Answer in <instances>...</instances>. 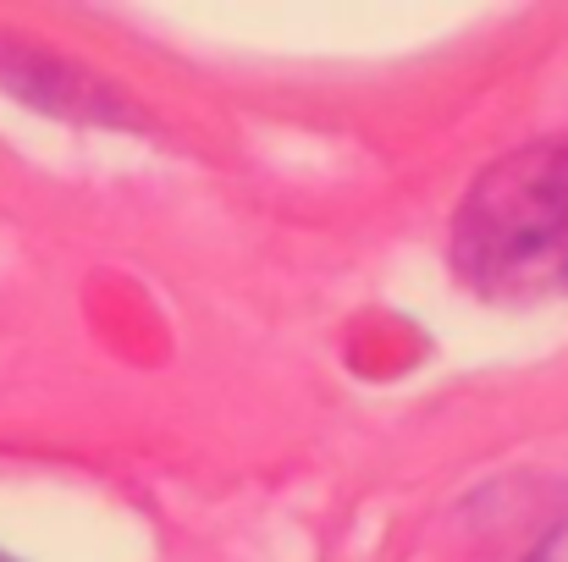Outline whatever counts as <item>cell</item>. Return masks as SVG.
I'll return each instance as SVG.
<instances>
[{"label": "cell", "instance_id": "2", "mask_svg": "<svg viewBox=\"0 0 568 562\" xmlns=\"http://www.w3.org/2000/svg\"><path fill=\"white\" fill-rule=\"evenodd\" d=\"M530 562H568V524H558V530L541 541V552H536Z\"/></svg>", "mask_w": 568, "mask_h": 562}, {"label": "cell", "instance_id": "1", "mask_svg": "<svg viewBox=\"0 0 568 562\" xmlns=\"http://www.w3.org/2000/svg\"><path fill=\"white\" fill-rule=\"evenodd\" d=\"M458 282L491 304L568 287V150L530 144L486 166L453 215Z\"/></svg>", "mask_w": 568, "mask_h": 562}]
</instances>
